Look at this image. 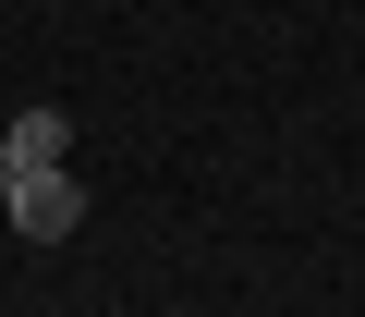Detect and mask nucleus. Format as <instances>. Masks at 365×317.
I'll return each instance as SVG.
<instances>
[{"mask_svg":"<svg viewBox=\"0 0 365 317\" xmlns=\"http://www.w3.org/2000/svg\"><path fill=\"white\" fill-rule=\"evenodd\" d=\"M0 220H13L25 244H61V232L86 220V183H73V158H61V171H25V183H0Z\"/></svg>","mask_w":365,"mask_h":317,"instance_id":"f257e3e1","label":"nucleus"},{"mask_svg":"<svg viewBox=\"0 0 365 317\" xmlns=\"http://www.w3.org/2000/svg\"><path fill=\"white\" fill-rule=\"evenodd\" d=\"M61 146H73V110H13V134H0V183H25V171H61Z\"/></svg>","mask_w":365,"mask_h":317,"instance_id":"f03ea898","label":"nucleus"}]
</instances>
